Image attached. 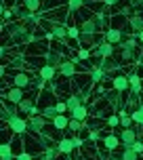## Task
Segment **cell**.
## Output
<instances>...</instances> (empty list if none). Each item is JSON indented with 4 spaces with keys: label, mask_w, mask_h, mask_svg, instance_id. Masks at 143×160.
<instances>
[{
    "label": "cell",
    "mask_w": 143,
    "mask_h": 160,
    "mask_svg": "<svg viewBox=\"0 0 143 160\" xmlns=\"http://www.w3.org/2000/svg\"><path fill=\"white\" fill-rule=\"evenodd\" d=\"M57 156H59V150H57V148H48V150H44V154H42V160H55Z\"/></svg>",
    "instance_id": "cell-32"
},
{
    "label": "cell",
    "mask_w": 143,
    "mask_h": 160,
    "mask_svg": "<svg viewBox=\"0 0 143 160\" xmlns=\"http://www.w3.org/2000/svg\"><path fill=\"white\" fill-rule=\"evenodd\" d=\"M80 36H97L99 34V25H97L95 17H88V19H80Z\"/></svg>",
    "instance_id": "cell-4"
},
{
    "label": "cell",
    "mask_w": 143,
    "mask_h": 160,
    "mask_svg": "<svg viewBox=\"0 0 143 160\" xmlns=\"http://www.w3.org/2000/svg\"><path fill=\"white\" fill-rule=\"evenodd\" d=\"M74 143H76V148H84V141H82L78 135H74Z\"/></svg>",
    "instance_id": "cell-40"
},
{
    "label": "cell",
    "mask_w": 143,
    "mask_h": 160,
    "mask_svg": "<svg viewBox=\"0 0 143 160\" xmlns=\"http://www.w3.org/2000/svg\"><path fill=\"white\" fill-rule=\"evenodd\" d=\"M57 150L61 156H70L74 150H76V143H74V137H59V143H57Z\"/></svg>",
    "instance_id": "cell-7"
},
{
    "label": "cell",
    "mask_w": 143,
    "mask_h": 160,
    "mask_svg": "<svg viewBox=\"0 0 143 160\" xmlns=\"http://www.w3.org/2000/svg\"><path fill=\"white\" fill-rule=\"evenodd\" d=\"M57 74H59V70H57V68H53V65H47V63L38 70L40 80H44V82H53V80L57 78Z\"/></svg>",
    "instance_id": "cell-12"
},
{
    "label": "cell",
    "mask_w": 143,
    "mask_h": 160,
    "mask_svg": "<svg viewBox=\"0 0 143 160\" xmlns=\"http://www.w3.org/2000/svg\"><path fill=\"white\" fill-rule=\"evenodd\" d=\"M105 101L110 103V108L111 110H122L124 108V101H122V93H118V91H111V93H107L105 95Z\"/></svg>",
    "instance_id": "cell-11"
},
{
    "label": "cell",
    "mask_w": 143,
    "mask_h": 160,
    "mask_svg": "<svg viewBox=\"0 0 143 160\" xmlns=\"http://www.w3.org/2000/svg\"><path fill=\"white\" fill-rule=\"evenodd\" d=\"M107 124H110V127H118L120 124V116L118 114H111L110 118H107Z\"/></svg>",
    "instance_id": "cell-35"
},
{
    "label": "cell",
    "mask_w": 143,
    "mask_h": 160,
    "mask_svg": "<svg viewBox=\"0 0 143 160\" xmlns=\"http://www.w3.org/2000/svg\"><path fill=\"white\" fill-rule=\"evenodd\" d=\"M128 25H131V30H133V36L143 32V13H135V15L128 19Z\"/></svg>",
    "instance_id": "cell-17"
},
{
    "label": "cell",
    "mask_w": 143,
    "mask_h": 160,
    "mask_svg": "<svg viewBox=\"0 0 143 160\" xmlns=\"http://www.w3.org/2000/svg\"><path fill=\"white\" fill-rule=\"evenodd\" d=\"M11 82H13V87L27 88V87H32V82H34V80L30 78V76H27L25 72H21V70H17V72L13 74V80H11Z\"/></svg>",
    "instance_id": "cell-9"
},
{
    "label": "cell",
    "mask_w": 143,
    "mask_h": 160,
    "mask_svg": "<svg viewBox=\"0 0 143 160\" xmlns=\"http://www.w3.org/2000/svg\"><path fill=\"white\" fill-rule=\"evenodd\" d=\"M128 84H131V93H133V95H139V93L143 91V80H141V76H139L137 72L128 76Z\"/></svg>",
    "instance_id": "cell-18"
},
{
    "label": "cell",
    "mask_w": 143,
    "mask_h": 160,
    "mask_svg": "<svg viewBox=\"0 0 143 160\" xmlns=\"http://www.w3.org/2000/svg\"><path fill=\"white\" fill-rule=\"evenodd\" d=\"M78 57H80V59H88V57H91V55H88V48L82 47V48L78 51Z\"/></svg>",
    "instance_id": "cell-39"
},
{
    "label": "cell",
    "mask_w": 143,
    "mask_h": 160,
    "mask_svg": "<svg viewBox=\"0 0 143 160\" xmlns=\"http://www.w3.org/2000/svg\"><path fill=\"white\" fill-rule=\"evenodd\" d=\"M27 122H30V131L32 133H36V135H42L44 133V128H47L48 120L44 118V116H34V118H27Z\"/></svg>",
    "instance_id": "cell-8"
},
{
    "label": "cell",
    "mask_w": 143,
    "mask_h": 160,
    "mask_svg": "<svg viewBox=\"0 0 143 160\" xmlns=\"http://www.w3.org/2000/svg\"><path fill=\"white\" fill-rule=\"evenodd\" d=\"M128 4L135 8V11H139V8H143V0H128Z\"/></svg>",
    "instance_id": "cell-37"
},
{
    "label": "cell",
    "mask_w": 143,
    "mask_h": 160,
    "mask_svg": "<svg viewBox=\"0 0 143 160\" xmlns=\"http://www.w3.org/2000/svg\"><path fill=\"white\" fill-rule=\"evenodd\" d=\"M139 131H141L139 127H137V131L133 127H131V128H122L120 135H118L120 137V145H122V148H131L137 139H141V137H139Z\"/></svg>",
    "instance_id": "cell-3"
},
{
    "label": "cell",
    "mask_w": 143,
    "mask_h": 160,
    "mask_svg": "<svg viewBox=\"0 0 143 160\" xmlns=\"http://www.w3.org/2000/svg\"><path fill=\"white\" fill-rule=\"evenodd\" d=\"M47 38H51V40H65L67 38V28H65L63 23H57V25H53L51 28V32L47 34Z\"/></svg>",
    "instance_id": "cell-13"
},
{
    "label": "cell",
    "mask_w": 143,
    "mask_h": 160,
    "mask_svg": "<svg viewBox=\"0 0 143 160\" xmlns=\"http://www.w3.org/2000/svg\"><path fill=\"white\" fill-rule=\"evenodd\" d=\"M88 116H91V110H88V105H78L76 110H72L70 112V118H74V120H80V122H86L88 120Z\"/></svg>",
    "instance_id": "cell-16"
},
{
    "label": "cell",
    "mask_w": 143,
    "mask_h": 160,
    "mask_svg": "<svg viewBox=\"0 0 143 160\" xmlns=\"http://www.w3.org/2000/svg\"><path fill=\"white\" fill-rule=\"evenodd\" d=\"M47 2H48V0H47Z\"/></svg>",
    "instance_id": "cell-46"
},
{
    "label": "cell",
    "mask_w": 143,
    "mask_h": 160,
    "mask_svg": "<svg viewBox=\"0 0 143 160\" xmlns=\"http://www.w3.org/2000/svg\"><path fill=\"white\" fill-rule=\"evenodd\" d=\"M118 2H120V0H103V4H105V7H116Z\"/></svg>",
    "instance_id": "cell-41"
},
{
    "label": "cell",
    "mask_w": 143,
    "mask_h": 160,
    "mask_svg": "<svg viewBox=\"0 0 143 160\" xmlns=\"http://www.w3.org/2000/svg\"><path fill=\"white\" fill-rule=\"evenodd\" d=\"M131 118H133V122H135V127L143 128V101L137 105L133 112H131Z\"/></svg>",
    "instance_id": "cell-21"
},
{
    "label": "cell",
    "mask_w": 143,
    "mask_h": 160,
    "mask_svg": "<svg viewBox=\"0 0 143 160\" xmlns=\"http://www.w3.org/2000/svg\"><path fill=\"white\" fill-rule=\"evenodd\" d=\"M17 154H13V145L4 141V143L0 145V160H15Z\"/></svg>",
    "instance_id": "cell-20"
},
{
    "label": "cell",
    "mask_w": 143,
    "mask_h": 160,
    "mask_svg": "<svg viewBox=\"0 0 143 160\" xmlns=\"http://www.w3.org/2000/svg\"><path fill=\"white\" fill-rule=\"evenodd\" d=\"M103 145H105V150L114 152V150L120 145V137L118 135H111V133H110V135H105L103 137Z\"/></svg>",
    "instance_id": "cell-22"
},
{
    "label": "cell",
    "mask_w": 143,
    "mask_h": 160,
    "mask_svg": "<svg viewBox=\"0 0 143 160\" xmlns=\"http://www.w3.org/2000/svg\"><path fill=\"white\" fill-rule=\"evenodd\" d=\"M7 127L11 128L13 135H23V133L30 131V122H27L25 118H21V116H13V118L7 122Z\"/></svg>",
    "instance_id": "cell-2"
},
{
    "label": "cell",
    "mask_w": 143,
    "mask_h": 160,
    "mask_svg": "<svg viewBox=\"0 0 143 160\" xmlns=\"http://www.w3.org/2000/svg\"><path fill=\"white\" fill-rule=\"evenodd\" d=\"M59 74H61L63 78H72V76L76 74V63H74L72 59L63 61V63H61V68H59Z\"/></svg>",
    "instance_id": "cell-19"
},
{
    "label": "cell",
    "mask_w": 143,
    "mask_h": 160,
    "mask_svg": "<svg viewBox=\"0 0 143 160\" xmlns=\"http://www.w3.org/2000/svg\"><path fill=\"white\" fill-rule=\"evenodd\" d=\"M84 4H86V0H67V13H76Z\"/></svg>",
    "instance_id": "cell-30"
},
{
    "label": "cell",
    "mask_w": 143,
    "mask_h": 160,
    "mask_svg": "<svg viewBox=\"0 0 143 160\" xmlns=\"http://www.w3.org/2000/svg\"><path fill=\"white\" fill-rule=\"evenodd\" d=\"M44 57H47V65H53V68H57V70H59V68H61V63L65 61V59H63V53H61V51H55V48H53V51H48Z\"/></svg>",
    "instance_id": "cell-14"
},
{
    "label": "cell",
    "mask_w": 143,
    "mask_h": 160,
    "mask_svg": "<svg viewBox=\"0 0 143 160\" xmlns=\"http://www.w3.org/2000/svg\"><path fill=\"white\" fill-rule=\"evenodd\" d=\"M137 40H139V44H143V32H141V34H137Z\"/></svg>",
    "instance_id": "cell-44"
},
{
    "label": "cell",
    "mask_w": 143,
    "mask_h": 160,
    "mask_svg": "<svg viewBox=\"0 0 143 160\" xmlns=\"http://www.w3.org/2000/svg\"><path fill=\"white\" fill-rule=\"evenodd\" d=\"M105 78H107V74H105L103 70L99 68V65L91 70V82H93V84H99V82H103Z\"/></svg>",
    "instance_id": "cell-23"
},
{
    "label": "cell",
    "mask_w": 143,
    "mask_h": 160,
    "mask_svg": "<svg viewBox=\"0 0 143 160\" xmlns=\"http://www.w3.org/2000/svg\"><path fill=\"white\" fill-rule=\"evenodd\" d=\"M51 124H53V127H55L57 131H65V128L70 127V118H67L65 114H59V116H57V118L53 120Z\"/></svg>",
    "instance_id": "cell-24"
},
{
    "label": "cell",
    "mask_w": 143,
    "mask_h": 160,
    "mask_svg": "<svg viewBox=\"0 0 143 160\" xmlns=\"http://www.w3.org/2000/svg\"><path fill=\"white\" fill-rule=\"evenodd\" d=\"M40 116H44V118L47 120H51V122H53V120L57 118V116H59V112H57V108L55 105H44V108H42V112H40Z\"/></svg>",
    "instance_id": "cell-26"
},
{
    "label": "cell",
    "mask_w": 143,
    "mask_h": 160,
    "mask_svg": "<svg viewBox=\"0 0 143 160\" xmlns=\"http://www.w3.org/2000/svg\"><path fill=\"white\" fill-rule=\"evenodd\" d=\"M120 156H122V160H137V158H139V154L133 152V148H124Z\"/></svg>",
    "instance_id": "cell-31"
},
{
    "label": "cell",
    "mask_w": 143,
    "mask_h": 160,
    "mask_svg": "<svg viewBox=\"0 0 143 160\" xmlns=\"http://www.w3.org/2000/svg\"><path fill=\"white\" fill-rule=\"evenodd\" d=\"M95 55L99 57V59H111V57H114V44L101 40V42L97 44V48H95Z\"/></svg>",
    "instance_id": "cell-10"
},
{
    "label": "cell",
    "mask_w": 143,
    "mask_h": 160,
    "mask_svg": "<svg viewBox=\"0 0 143 160\" xmlns=\"http://www.w3.org/2000/svg\"><path fill=\"white\" fill-rule=\"evenodd\" d=\"M40 4H42V0H23L25 11H32V13H38V11H40Z\"/></svg>",
    "instance_id": "cell-29"
},
{
    "label": "cell",
    "mask_w": 143,
    "mask_h": 160,
    "mask_svg": "<svg viewBox=\"0 0 143 160\" xmlns=\"http://www.w3.org/2000/svg\"><path fill=\"white\" fill-rule=\"evenodd\" d=\"M111 88L118 91V93H124V91H131V84H128V76H114L111 78Z\"/></svg>",
    "instance_id": "cell-15"
},
{
    "label": "cell",
    "mask_w": 143,
    "mask_h": 160,
    "mask_svg": "<svg viewBox=\"0 0 143 160\" xmlns=\"http://www.w3.org/2000/svg\"><path fill=\"white\" fill-rule=\"evenodd\" d=\"M65 160H74V158H70V156H65Z\"/></svg>",
    "instance_id": "cell-45"
},
{
    "label": "cell",
    "mask_w": 143,
    "mask_h": 160,
    "mask_svg": "<svg viewBox=\"0 0 143 160\" xmlns=\"http://www.w3.org/2000/svg\"><path fill=\"white\" fill-rule=\"evenodd\" d=\"M15 160H32V154L30 152H21V154H17Z\"/></svg>",
    "instance_id": "cell-38"
},
{
    "label": "cell",
    "mask_w": 143,
    "mask_h": 160,
    "mask_svg": "<svg viewBox=\"0 0 143 160\" xmlns=\"http://www.w3.org/2000/svg\"><path fill=\"white\" fill-rule=\"evenodd\" d=\"M105 160H122V156H116V154H110V156H105Z\"/></svg>",
    "instance_id": "cell-42"
},
{
    "label": "cell",
    "mask_w": 143,
    "mask_h": 160,
    "mask_svg": "<svg viewBox=\"0 0 143 160\" xmlns=\"http://www.w3.org/2000/svg\"><path fill=\"white\" fill-rule=\"evenodd\" d=\"M55 108H57V112H59V114H65V112H67V105H65V101H57Z\"/></svg>",
    "instance_id": "cell-36"
},
{
    "label": "cell",
    "mask_w": 143,
    "mask_h": 160,
    "mask_svg": "<svg viewBox=\"0 0 143 160\" xmlns=\"http://www.w3.org/2000/svg\"><path fill=\"white\" fill-rule=\"evenodd\" d=\"M34 108H36V105H34V99H30V97H27V99H23L21 103L17 105V110H19L21 114H27V116L32 114V110H34Z\"/></svg>",
    "instance_id": "cell-27"
},
{
    "label": "cell",
    "mask_w": 143,
    "mask_h": 160,
    "mask_svg": "<svg viewBox=\"0 0 143 160\" xmlns=\"http://www.w3.org/2000/svg\"><path fill=\"white\" fill-rule=\"evenodd\" d=\"M84 127H86V122H80V120H74V118H70V131L72 133H76V135H78V133H82V131H84Z\"/></svg>",
    "instance_id": "cell-28"
},
{
    "label": "cell",
    "mask_w": 143,
    "mask_h": 160,
    "mask_svg": "<svg viewBox=\"0 0 143 160\" xmlns=\"http://www.w3.org/2000/svg\"><path fill=\"white\" fill-rule=\"evenodd\" d=\"M118 47H120V61L122 63H137L139 61L141 53H139V40H137V36L131 34L128 38H124L120 42Z\"/></svg>",
    "instance_id": "cell-1"
},
{
    "label": "cell",
    "mask_w": 143,
    "mask_h": 160,
    "mask_svg": "<svg viewBox=\"0 0 143 160\" xmlns=\"http://www.w3.org/2000/svg\"><path fill=\"white\" fill-rule=\"evenodd\" d=\"M103 40L116 47V44H120V42L124 40V32H122L120 28H107V30H105V34H103Z\"/></svg>",
    "instance_id": "cell-6"
},
{
    "label": "cell",
    "mask_w": 143,
    "mask_h": 160,
    "mask_svg": "<svg viewBox=\"0 0 143 160\" xmlns=\"http://www.w3.org/2000/svg\"><path fill=\"white\" fill-rule=\"evenodd\" d=\"M67 38H70L72 42L80 40V28H67Z\"/></svg>",
    "instance_id": "cell-33"
},
{
    "label": "cell",
    "mask_w": 143,
    "mask_h": 160,
    "mask_svg": "<svg viewBox=\"0 0 143 160\" xmlns=\"http://www.w3.org/2000/svg\"><path fill=\"white\" fill-rule=\"evenodd\" d=\"M65 105H67V112H72V110H76L78 105H82V99H80L78 93H72V95H67V99H65Z\"/></svg>",
    "instance_id": "cell-25"
},
{
    "label": "cell",
    "mask_w": 143,
    "mask_h": 160,
    "mask_svg": "<svg viewBox=\"0 0 143 160\" xmlns=\"http://www.w3.org/2000/svg\"><path fill=\"white\" fill-rule=\"evenodd\" d=\"M97 139V131H91V135H88V141H95Z\"/></svg>",
    "instance_id": "cell-43"
},
{
    "label": "cell",
    "mask_w": 143,
    "mask_h": 160,
    "mask_svg": "<svg viewBox=\"0 0 143 160\" xmlns=\"http://www.w3.org/2000/svg\"><path fill=\"white\" fill-rule=\"evenodd\" d=\"M2 97H4L7 103H13V105H19L25 99L23 88H19V87H8V91H4V95H2Z\"/></svg>",
    "instance_id": "cell-5"
},
{
    "label": "cell",
    "mask_w": 143,
    "mask_h": 160,
    "mask_svg": "<svg viewBox=\"0 0 143 160\" xmlns=\"http://www.w3.org/2000/svg\"><path fill=\"white\" fill-rule=\"evenodd\" d=\"M131 148H133V152H135V154H139V156H141V154H143V139H137Z\"/></svg>",
    "instance_id": "cell-34"
}]
</instances>
